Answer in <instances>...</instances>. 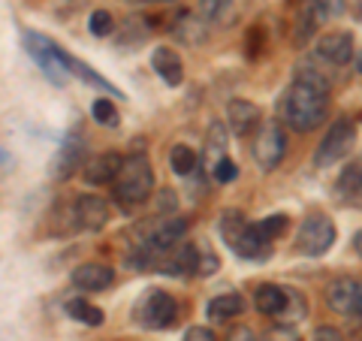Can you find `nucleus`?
I'll use <instances>...</instances> for the list:
<instances>
[{
    "instance_id": "obj_1",
    "label": "nucleus",
    "mask_w": 362,
    "mask_h": 341,
    "mask_svg": "<svg viewBox=\"0 0 362 341\" xmlns=\"http://www.w3.org/2000/svg\"><path fill=\"white\" fill-rule=\"evenodd\" d=\"M326 109H329V85H326V79H320L314 70L299 73V79L284 94V121L293 130L308 133L323 124Z\"/></svg>"
},
{
    "instance_id": "obj_2",
    "label": "nucleus",
    "mask_w": 362,
    "mask_h": 341,
    "mask_svg": "<svg viewBox=\"0 0 362 341\" xmlns=\"http://www.w3.org/2000/svg\"><path fill=\"white\" fill-rule=\"evenodd\" d=\"M151 190H154V173H151L148 157L142 151L127 157L121 175L115 178V200L124 209H133V206H142L151 197Z\"/></svg>"
},
{
    "instance_id": "obj_3",
    "label": "nucleus",
    "mask_w": 362,
    "mask_h": 341,
    "mask_svg": "<svg viewBox=\"0 0 362 341\" xmlns=\"http://www.w3.org/2000/svg\"><path fill=\"white\" fill-rule=\"evenodd\" d=\"M25 49L54 85H64L66 79H70V54H66L58 42H52L49 37H42V33H25Z\"/></svg>"
},
{
    "instance_id": "obj_4",
    "label": "nucleus",
    "mask_w": 362,
    "mask_h": 341,
    "mask_svg": "<svg viewBox=\"0 0 362 341\" xmlns=\"http://www.w3.org/2000/svg\"><path fill=\"white\" fill-rule=\"evenodd\" d=\"M354 142H356V124L347 121V118H338L332 127L326 130V136L320 139V145H317V151H314V166H317V169L335 166L338 161H344V157L350 154Z\"/></svg>"
},
{
    "instance_id": "obj_5",
    "label": "nucleus",
    "mask_w": 362,
    "mask_h": 341,
    "mask_svg": "<svg viewBox=\"0 0 362 341\" xmlns=\"http://www.w3.org/2000/svg\"><path fill=\"white\" fill-rule=\"evenodd\" d=\"M335 245V224L326 214H308L299 226L296 251L305 257H323Z\"/></svg>"
},
{
    "instance_id": "obj_6",
    "label": "nucleus",
    "mask_w": 362,
    "mask_h": 341,
    "mask_svg": "<svg viewBox=\"0 0 362 341\" xmlns=\"http://www.w3.org/2000/svg\"><path fill=\"white\" fill-rule=\"evenodd\" d=\"M254 161L259 169H275L281 161H284L287 154V133L281 127L278 121H263L259 124V130L254 136Z\"/></svg>"
},
{
    "instance_id": "obj_7",
    "label": "nucleus",
    "mask_w": 362,
    "mask_h": 341,
    "mask_svg": "<svg viewBox=\"0 0 362 341\" xmlns=\"http://www.w3.org/2000/svg\"><path fill=\"white\" fill-rule=\"evenodd\" d=\"M178 314V305L175 299L169 296L166 290H148L139 302V308H136V317H139V323L145 329H166L173 326Z\"/></svg>"
},
{
    "instance_id": "obj_8",
    "label": "nucleus",
    "mask_w": 362,
    "mask_h": 341,
    "mask_svg": "<svg viewBox=\"0 0 362 341\" xmlns=\"http://www.w3.org/2000/svg\"><path fill=\"white\" fill-rule=\"evenodd\" d=\"M82 161H85V139H82V133L78 130H70L64 136L61 149H58V154H54V161H52V178L66 181L73 173L82 169Z\"/></svg>"
},
{
    "instance_id": "obj_9",
    "label": "nucleus",
    "mask_w": 362,
    "mask_h": 341,
    "mask_svg": "<svg viewBox=\"0 0 362 341\" xmlns=\"http://www.w3.org/2000/svg\"><path fill=\"white\" fill-rule=\"evenodd\" d=\"M187 233V221L185 218H173V221H157L154 230L148 233V238L142 242V248H148L157 257L163 260V254H169L173 248H178V242Z\"/></svg>"
},
{
    "instance_id": "obj_10",
    "label": "nucleus",
    "mask_w": 362,
    "mask_h": 341,
    "mask_svg": "<svg viewBox=\"0 0 362 341\" xmlns=\"http://www.w3.org/2000/svg\"><path fill=\"white\" fill-rule=\"evenodd\" d=\"M317 54H320V61L332 64V67H344L350 61V54H354V37H350L347 30L323 33V37L317 40Z\"/></svg>"
},
{
    "instance_id": "obj_11",
    "label": "nucleus",
    "mask_w": 362,
    "mask_h": 341,
    "mask_svg": "<svg viewBox=\"0 0 362 341\" xmlns=\"http://www.w3.org/2000/svg\"><path fill=\"white\" fill-rule=\"evenodd\" d=\"M73 214H76V221L82 230H90V233L103 230L106 221H109V202L103 197H90V193H85V197L76 200Z\"/></svg>"
},
{
    "instance_id": "obj_12",
    "label": "nucleus",
    "mask_w": 362,
    "mask_h": 341,
    "mask_svg": "<svg viewBox=\"0 0 362 341\" xmlns=\"http://www.w3.org/2000/svg\"><path fill=\"white\" fill-rule=\"evenodd\" d=\"M329 9L323 6V0H305V6H302V13H299V25H296V33H293V42L296 45H305L308 42L317 28H323L326 21H329Z\"/></svg>"
},
{
    "instance_id": "obj_13",
    "label": "nucleus",
    "mask_w": 362,
    "mask_h": 341,
    "mask_svg": "<svg viewBox=\"0 0 362 341\" xmlns=\"http://www.w3.org/2000/svg\"><path fill=\"white\" fill-rule=\"evenodd\" d=\"M121 169H124V157L115 151H106V154H97L94 161H88L82 175H85L88 185H109V181L115 185Z\"/></svg>"
},
{
    "instance_id": "obj_14",
    "label": "nucleus",
    "mask_w": 362,
    "mask_h": 341,
    "mask_svg": "<svg viewBox=\"0 0 362 341\" xmlns=\"http://www.w3.org/2000/svg\"><path fill=\"white\" fill-rule=\"evenodd\" d=\"M326 302H329L338 314H359V281L335 278L329 287H326Z\"/></svg>"
},
{
    "instance_id": "obj_15",
    "label": "nucleus",
    "mask_w": 362,
    "mask_h": 341,
    "mask_svg": "<svg viewBox=\"0 0 362 341\" xmlns=\"http://www.w3.org/2000/svg\"><path fill=\"white\" fill-rule=\"evenodd\" d=\"M197 257H199V248L197 245H178L173 248L169 254H163L160 260V272H166V275H197Z\"/></svg>"
},
{
    "instance_id": "obj_16",
    "label": "nucleus",
    "mask_w": 362,
    "mask_h": 341,
    "mask_svg": "<svg viewBox=\"0 0 362 341\" xmlns=\"http://www.w3.org/2000/svg\"><path fill=\"white\" fill-rule=\"evenodd\" d=\"M151 67L166 85L178 88L181 82H185V64H181V58L169 49V45H157V49L151 52Z\"/></svg>"
},
{
    "instance_id": "obj_17",
    "label": "nucleus",
    "mask_w": 362,
    "mask_h": 341,
    "mask_svg": "<svg viewBox=\"0 0 362 341\" xmlns=\"http://www.w3.org/2000/svg\"><path fill=\"white\" fill-rule=\"evenodd\" d=\"M112 281H115V272H112L109 266H103V263H85V266L73 269V284L85 293L106 290Z\"/></svg>"
},
{
    "instance_id": "obj_18",
    "label": "nucleus",
    "mask_w": 362,
    "mask_h": 341,
    "mask_svg": "<svg viewBox=\"0 0 362 341\" xmlns=\"http://www.w3.org/2000/svg\"><path fill=\"white\" fill-rule=\"evenodd\" d=\"M259 121V109L251 103V100H233L226 106V127H230L235 136H247L254 130V124Z\"/></svg>"
},
{
    "instance_id": "obj_19",
    "label": "nucleus",
    "mask_w": 362,
    "mask_h": 341,
    "mask_svg": "<svg viewBox=\"0 0 362 341\" xmlns=\"http://www.w3.org/2000/svg\"><path fill=\"white\" fill-rule=\"evenodd\" d=\"M254 305H257V311L281 317L287 308V287H278V284H259L257 293H254Z\"/></svg>"
},
{
    "instance_id": "obj_20",
    "label": "nucleus",
    "mask_w": 362,
    "mask_h": 341,
    "mask_svg": "<svg viewBox=\"0 0 362 341\" xmlns=\"http://www.w3.org/2000/svg\"><path fill=\"white\" fill-rule=\"evenodd\" d=\"M169 30H173V37L181 40L185 45H197V42H202V37H206V21L194 13H181L175 18V28H169Z\"/></svg>"
},
{
    "instance_id": "obj_21",
    "label": "nucleus",
    "mask_w": 362,
    "mask_h": 341,
    "mask_svg": "<svg viewBox=\"0 0 362 341\" xmlns=\"http://www.w3.org/2000/svg\"><path fill=\"white\" fill-rule=\"evenodd\" d=\"M242 308H245V302H242L239 293H223V296H214L209 302V317L214 323H226L230 317H235Z\"/></svg>"
},
{
    "instance_id": "obj_22",
    "label": "nucleus",
    "mask_w": 362,
    "mask_h": 341,
    "mask_svg": "<svg viewBox=\"0 0 362 341\" xmlns=\"http://www.w3.org/2000/svg\"><path fill=\"white\" fill-rule=\"evenodd\" d=\"M251 230V224H247L242 218V212H223L221 214V236H223V242L235 251V245L245 238V233Z\"/></svg>"
},
{
    "instance_id": "obj_23",
    "label": "nucleus",
    "mask_w": 362,
    "mask_h": 341,
    "mask_svg": "<svg viewBox=\"0 0 362 341\" xmlns=\"http://www.w3.org/2000/svg\"><path fill=\"white\" fill-rule=\"evenodd\" d=\"M239 4L235 0H199V9L202 16L218 21V25H226V21H233L235 16H239V9H235Z\"/></svg>"
},
{
    "instance_id": "obj_24",
    "label": "nucleus",
    "mask_w": 362,
    "mask_h": 341,
    "mask_svg": "<svg viewBox=\"0 0 362 341\" xmlns=\"http://www.w3.org/2000/svg\"><path fill=\"white\" fill-rule=\"evenodd\" d=\"M197 151L194 149H187V145H175L173 151H169V166H173V173L178 178H187V175H194V169H197Z\"/></svg>"
},
{
    "instance_id": "obj_25",
    "label": "nucleus",
    "mask_w": 362,
    "mask_h": 341,
    "mask_svg": "<svg viewBox=\"0 0 362 341\" xmlns=\"http://www.w3.org/2000/svg\"><path fill=\"white\" fill-rule=\"evenodd\" d=\"M66 314H70L73 320L85 323V326H100L103 323V308H97V305H90L85 299H70L66 302Z\"/></svg>"
},
{
    "instance_id": "obj_26",
    "label": "nucleus",
    "mask_w": 362,
    "mask_h": 341,
    "mask_svg": "<svg viewBox=\"0 0 362 341\" xmlns=\"http://www.w3.org/2000/svg\"><path fill=\"white\" fill-rule=\"evenodd\" d=\"M70 73H76L78 79H85L88 85H94V88H100V91H106V94H112L115 100H121V97H124L118 88H112V85L106 82V79H100V73H97V70H90L88 64H82L78 58H73V54H70Z\"/></svg>"
},
{
    "instance_id": "obj_27",
    "label": "nucleus",
    "mask_w": 362,
    "mask_h": 341,
    "mask_svg": "<svg viewBox=\"0 0 362 341\" xmlns=\"http://www.w3.org/2000/svg\"><path fill=\"white\" fill-rule=\"evenodd\" d=\"M338 197H359L362 193V163H350L335 181Z\"/></svg>"
},
{
    "instance_id": "obj_28",
    "label": "nucleus",
    "mask_w": 362,
    "mask_h": 341,
    "mask_svg": "<svg viewBox=\"0 0 362 341\" xmlns=\"http://www.w3.org/2000/svg\"><path fill=\"white\" fill-rule=\"evenodd\" d=\"M254 226H257V233H259V236H263V238H266V242L272 245V242H275V238H278L281 233H284V230H287V214H269V218H263V221H257Z\"/></svg>"
},
{
    "instance_id": "obj_29",
    "label": "nucleus",
    "mask_w": 362,
    "mask_h": 341,
    "mask_svg": "<svg viewBox=\"0 0 362 341\" xmlns=\"http://www.w3.org/2000/svg\"><path fill=\"white\" fill-rule=\"evenodd\" d=\"M90 115H94L97 124H103V127H118L121 124V115L112 100H94V106H90Z\"/></svg>"
},
{
    "instance_id": "obj_30",
    "label": "nucleus",
    "mask_w": 362,
    "mask_h": 341,
    "mask_svg": "<svg viewBox=\"0 0 362 341\" xmlns=\"http://www.w3.org/2000/svg\"><path fill=\"white\" fill-rule=\"evenodd\" d=\"M88 28H90L94 37H109V33L115 30V18H112L106 9H94L90 18H88Z\"/></svg>"
},
{
    "instance_id": "obj_31",
    "label": "nucleus",
    "mask_w": 362,
    "mask_h": 341,
    "mask_svg": "<svg viewBox=\"0 0 362 341\" xmlns=\"http://www.w3.org/2000/svg\"><path fill=\"white\" fill-rule=\"evenodd\" d=\"M305 311H308V302H305V296L299 290L287 287V308H284V320H299V317H305Z\"/></svg>"
},
{
    "instance_id": "obj_32",
    "label": "nucleus",
    "mask_w": 362,
    "mask_h": 341,
    "mask_svg": "<svg viewBox=\"0 0 362 341\" xmlns=\"http://www.w3.org/2000/svg\"><path fill=\"white\" fill-rule=\"evenodd\" d=\"M221 269V257L211 251V248H199V257H197V275L209 278L214 275V272Z\"/></svg>"
},
{
    "instance_id": "obj_33",
    "label": "nucleus",
    "mask_w": 362,
    "mask_h": 341,
    "mask_svg": "<svg viewBox=\"0 0 362 341\" xmlns=\"http://www.w3.org/2000/svg\"><path fill=\"white\" fill-rule=\"evenodd\" d=\"M239 178V166H235L230 157H221L218 163H214V181H221V185H230V181Z\"/></svg>"
},
{
    "instance_id": "obj_34",
    "label": "nucleus",
    "mask_w": 362,
    "mask_h": 341,
    "mask_svg": "<svg viewBox=\"0 0 362 341\" xmlns=\"http://www.w3.org/2000/svg\"><path fill=\"white\" fill-rule=\"evenodd\" d=\"M266 341H299V333L293 326H272L266 333Z\"/></svg>"
},
{
    "instance_id": "obj_35",
    "label": "nucleus",
    "mask_w": 362,
    "mask_h": 341,
    "mask_svg": "<svg viewBox=\"0 0 362 341\" xmlns=\"http://www.w3.org/2000/svg\"><path fill=\"white\" fill-rule=\"evenodd\" d=\"M181 341H214V333L206 329V326H190Z\"/></svg>"
},
{
    "instance_id": "obj_36",
    "label": "nucleus",
    "mask_w": 362,
    "mask_h": 341,
    "mask_svg": "<svg viewBox=\"0 0 362 341\" xmlns=\"http://www.w3.org/2000/svg\"><path fill=\"white\" fill-rule=\"evenodd\" d=\"M311 341H344V335L338 333L335 326H320V329H314V338Z\"/></svg>"
},
{
    "instance_id": "obj_37",
    "label": "nucleus",
    "mask_w": 362,
    "mask_h": 341,
    "mask_svg": "<svg viewBox=\"0 0 362 341\" xmlns=\"http://www.w3.org/2000/svg\"><path fill=\"white\" fill-rule=\"evenodd\" d=\"M226 341H257V335L247 326H235V329H230V338Z\"/></svg>"
},
{
    "instance_id": "obj_38",
    "label": "nucleus",
    "mask_w": 362,
    "mask_h": 341,
    "mask_svg": "<svg viewBox=\"0 0 362 341\" xmlns=\"http://www.w3.org/2000/svg\"><path fill=\"white\" fill-rule=\"evenodd\" d=\"M354 248H356V254L362 257V230L356 233V238H354Z\"/></svg>"
},
{
    "instance_id": "obj_39",
    "label": "nucleus",
    "mask_w": 362,
    "mask_h": 341,
    "mask_svg": "<svg viewBox=\"0 0 362 341\" xmlns=\"http://www.w3.org/2000/svg\"><path fill=\"white\" fill-rule=\"evenodd\" d=\"M354 13H356V18H362V0H356V4H354Z\"/></svg>"
},
{
    "instance_id": "obj_40",
    "label": "nucleus",
    "mask_w": 362,
    "mask_h": 341,
    "mask_svg": "<svg viewBox=\"0 0 362 341\" xmlns=\"http://www.w3.org/2000/svg\"><path fill=\"white\" fill-rule=\"evenodd\" d=\"M133 4H160V0H133Z\"/></svg>"
},
{
    "instance_id": "obj_41",
    "label": "nucleus",
    "mask_w": 362,
    "mask_h": 341,
    "mask_svg": "<svg viewBox=\"0 0 362 341\" xmlns=\"http://www.w3.org/2000/svg\"><path fill=\"white\" fill-rule=\"evenodd\" d=\"M359 317H362V284H359Z\"/></svg>"
},
{
    "instance_id": "obj_42",
    "label": "nucleus",
    "mask_w": 362,
    "mask_h": 341,
    "mask_svg": "<svg viewBox=\"0 0 362 341\" xmlns=\"http://www.w3.org/2000/svg\"><path fill=\"white\" fill-rule=\"evenodd\" d=\"M356 67H359V73H362V54H359V61H356Z\"/></svg>"
}]
</instances>
